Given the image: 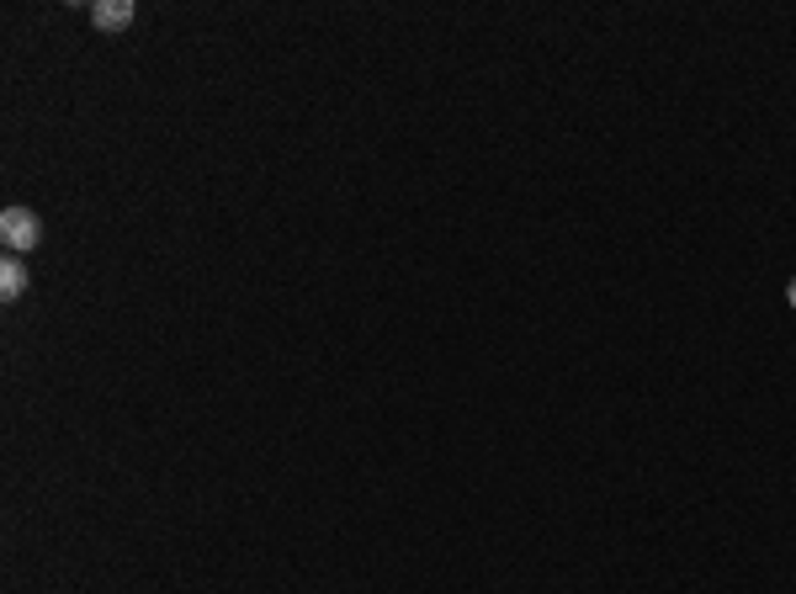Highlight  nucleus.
<instances>
[{
	"label": "nucleus",
	"instance_id": "obj_1",
	"mask_svg": "<svg viewBox=\"0 0 796 594\" xmlns=\"http://www.w3.org/2000/svg\"><path fill=\"white\" fill-rule=\"evenodd\" d=\"M0 239H5V250H16V255H33L43 244V218L33 207H22V202H11L5 213H0Z\"/></svg>",
	"mask_w": 796,
	"mask_h": 594
},
{
	"label": "nucleus",
	"instance_id": "obj_4",
	"mask_svg": "<svg viewBox=\"0 0 796 594\" xmlns=\"http://www.w3.org/2000/svg\"><path fill=\"white\" fill-rule=\"evenodd\" d=\"M786 298H792V308H796V277H792V287H786Z\"/></svg>",
	"mask_w": 796,
	"mask_h": 594
},
{
	"label": "nucleus",
	"instance_id": "obj_3",
	"mask_svg": "<svg viewBox=\"0 0 796 594\" xmlns=\"http://www.w3.org/2000/svg\"><path fill=\"white\" fill-rule=\"evenodd\" d=\"M22 292H27V266H22V255H5L0 260V298L16 303Z\"/></svg>",
	"mask_w": 796,
	"mask_h": 594
},
{
	"label": "nucleus",
	"instance_id": "obj_2",
	"mask_svg": "<svg viewBox=\"0 0 796 594\" xmlns=\"http://www.w3.org/2000/svg\"><path fill=\"white\" fill-rule=\"evenodd\" d=\"M91 22H96L101 33H122V27L133 22V0H96V5H91Z\"/></svg>",
	"mask_w": 796,
	"mask_h": 594
}]
</instances>
